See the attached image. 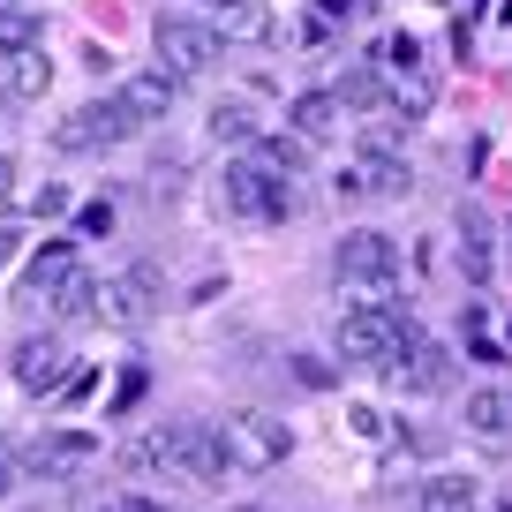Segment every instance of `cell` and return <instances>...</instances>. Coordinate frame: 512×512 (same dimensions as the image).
<instances>
[{
	"instance_id": "6da1fadb",
	"label": "cell",
	"mask_w": 512,
	"mask_h": 512,
	"mask_svg": "<svg viewBox=\"0 0 512 512\" xmlns=\"http://www.w3.org/2000/svg\"><path fill=\"white\" fill-rule=\"evenodd\" d=\"M407 339H415V309H400V302H347L332 324V354L362 362V369H384Z\"/></svg>"
},
{
	"instance_id": "7a4b0ae2",
	"label": "cell",
	"mask_w": 512,
	"mask_h": 512,
	"mask_svg": "<svg viewBox=\"0 0 512 512\" xmlns=\"http://www.w3.org/2000/svg\"><path fill=\"white\" fill-rule=\"evenodd\" d=\"M332 272L354 302H400V241L392 234H339Z\"/></svg>"
},
{
	"instance_id": "3957f363",
	"label": "cell",
	"mask_w": 512,
	"mask_h": 512,
	"mask_svg": "<svg viewBox=\"0 0 512 512\" xmlns=\"http://www.w3.org/2000/svg\"><path fill=\"white\" fill-rule=\"evenodd\" d=\"M219 445H226V460H234V475H272L294 452V430L279 415H264V407H234V415L219 422Z\"/></svg>"
},
{
	"instance_id": "277c9868",
	"label": "cell",
	"mask_w": 512,
	"mask_h": 512,
	"mask_svg": "<svg viewBox=\"0 0 512 512\" xmlns=\"http://www.w3.org/2000/svg\"><path fill=\"white\" fill-rule=\"evenodd\" d=\"M166 309V279H159V264H121V272L98 287V324H121V332H144L151 317Z\"/></svg>"
},
{
	"instance_id": "5b68a950",
	"label": "cell",
	"mask_w": 512,
	"mask_h": 512,
	"mask_svg": "<svg viewBox=\"0 0 512 512\" xmlns=\"http://www.w3.org/2000/svg\"><path fill=\"white\" fill-rule=\"evenodd\" d=\"M159 437H166V475L196 482V490H219V482L234 475L219 430H204V422H159Z\"/></svg>"
},
{
	"instance_id": "8992f818",
	"label": "cell",
	"mask_w": 512,
	"mask_h": 512,
	"mask_svg": "<svg viewBox=\"0 0 512 512\" xmlns=\"http://www.w3.org/2000/svg\"><path fill=\"white\" fill-rule=\"evenodd\" d=\"M339 204H369V196H407L415 189V166L400 159V144H354L347 174L332 181Z\"/></svg>"
},
{
	"instance_id": "52a82bcc",
	"label": "cell",
	"mask_w": 512,
	"mask_h": 512,
	"mask_svg": "<svg viewBox=\"0 0 512 512\" xmlns=\"http://www.w3.org/2000/svg\"><path fill=\"white\" fill-rule=\"evenodd\" d=\"M151 46H159V68H174V76L189 83V76H204V68L226 53V38L211 31L204 16H159L151 23Z\"/></svg>"
},
{
	"instance_id": "ba28073f",
	"label": "cell",
	"mask_w": 512,
	"mask_h": 512,
	"mask_svg": "<svg viewBox=\"0 0 512 512\" xmlns=\"http://www.w3.org/2000/svg\"><path fill=\"white\" fill-rule=\"evenodd\" d=\"M136 136V113L121 106V98H91V106L61 113L53 121V151H113Z\"/></svg>"
},
{
	"instance_id": "9c48e42d",
	"label": "cell",
	"mask_w": 512,
	"mask_h": 512,
	"mask_svg": "<svg viewBox=\"0 0 512 512\" xmlns=\"http://www.w3.org/2000/svg\"><path fill=\"white\" fill-rule=\"evenodd\" d=\"M219 204L234 211V219H249V226H272V219H287V211H294V189L264 181L249 166V151H241V159H226V174H219Z\"/></svg>"
},
{
	"instance_id": "30bf717a",
	"label": "cell",
	"mask_w": 512,
	"mask_h": 512,
	"mask_svg": "<svg viewBox=\"0 0 512 512\" xmlns=\"http://www.w3.org/2000/svg\"><path fill=\"white\" fill-rule=\"evenodd\" d=\"M98 452H106V445H98L91 430H53V437H38V445L16 460V475H46V482H68L76 467H91Z\"/></svg>"
},
{
	"instance_id": "8fae6325",
	"label": "cell",
	"mask_w": 512,
	"mask_h": 512,
	"mask_svg": "<svg viewBox=\"0 0 512 512\" xmlns=\"http://www.w3.org/2000/svg\"><path fill=\"white\" fill-rule=\"evenodd\" d=\"M113 98H121V106L136 113V128H144V121H166V113H174V98H181V76L151 61V68H136V76H128Z\"/></svg>"
},
{
	"instance_id": "7c38bea8",
	"label": "cell",
	"mask_w": 512,
	"mask_h": 512,
	"mask_svg": "<svg viewBox=\"0 0 512 512\" xmlns=\"http://www.w3.org/2000/svg\"><path fill=\"white\" fill-rule=\"evenodd\" d=\"M384 377L400 384V392H437V384L452 377V362H445V347H437V339H407L400 354H392V362H384Z\"/></svg>"
},
{
	"instance_id": "4fadbf2b",
	"label": "cell",
	"mask_w": 512,
	"mask_h": 512,
	"mask_svg": "<svg viewBox=\"0 0 512 512\" xmlns=\"http://www.w3.org/2000/svg\"><path fill=\"white\" fill-rule=\"evenodd\" d=\"M460 422H467V437H475V445L505 452V445H512V392H505V384H482V392H467Z\"/></svg>"
},
{
	"instance_id": "5bb4252c",
	"label": "cell",
	"mask_w": 512,
	"mask_h": 512,
	"mask_svg": "<svg viewBox=\"0 0 512 512\" xmlns=\"http://www.w3.org/2000/svg\"><path fill=\"white\" fill-rule=\"evenodd\" d=\"M204 23L226 46H264L272 38V8L264 0H204Z\"/></svg>"
},
{
	"instance_id": "9a60e30c",
	"label": "cell",
	"mask_w": 512,
	"mask_h": 512,
	"mask_svg": "<svg viewBox=\"0 0 512 512\" xmlns=\"http://www.w3.org/2000/svg\"><path fill=\"white\" fill-rule=\"evenodd\" d=\"M249 166H256L264 181H279V189H294V181L309 174V144L294 136V128H287V136H256V144H249Z\"/></svg>"
},
{
	"instance_id": "2e32d148",
	"label": "cell",
	"mask_w": 512,
	"mask_h": 512,
	"mask_svg": "<svg viewBox=\"0 0 512 512\" xmlns=\"http://www.w3.org/2000/svg\"><path fill=\"white\" fill-rule=\"evenodd\" d=\"M287 128L302 136V144H339V128H347V106H339L332 91H302L287 106Z\"/></svg>"
},
{
	"instance_id": "e0dca14e",
	"label": "cell",
	"mask_w": 512,
	"mask_h": 512,
	"mask_svg": "<svg viewBox=\"0 0 512 512\" xmlns=\"http://www.w3.org/2000/svg\"><path fill=\"white\" fill-rule=\"evenodd\" d=\"M16 384L23 392H61L68 384V347L61 339H23L16 347Z\"/></svg>"
},
{
	"instance_id": "ac0fdd59",
	"label": "cell",
	"mask_w": 512,
	"mask_h": 512,
	"mask_svg": "<svg viewBox=\"0 0 512 512\" xmlns=\"http://www.w3.org/2000/svg\"><path fill=\"white\" fill-rule=\"evenodd\" d=\"M422 512H482V490L467 467H437V475H422Z\"/></svg>"
},
{
	"instance_id": "d6986e66",
	"label": "cell",
	"mask_w": 512,
	"mask_h": 512,
	"mask_svg": "<svg viewBox=\"0 0 512 512\" xmlns=\"http://www.w3.org/2000/svg\"><path fill=\"white\" fill-rule=\"evenodd\" d=\"M68 272H76V234H68V241H46V249L31 256V272H23V302H38V309H46V294L61 287Z\"/></svg>"
},
{
	"instance_id": "ffe728a7",
	"label": "cell",
	"mask_w": 512,
	"mask_h": 512,
	"mask_svg": "<svg viewBox=\"0 0 512 512\" xmlns=\"http://www.w3.org/2000/svg\"><path fill=\"white\" fill-rule=\"evenodd\" d=\"M98 287H106V279H91L76 264V272L61 279V287L46 294V309H53V324H98Z\"/></svg>"
},
{
	"instance_id": "44dd1931",
	"label": "cell",
	"mask_w": 512,
	"mask_h": 512,
	"mask_svg": "<svg viewBox=\"0 0 512 512\" xmlns=\"http://www.w3.org/2000/svg\"><path fill=\"white\" fill-rule=\"evenodd\" d=\"M46 83H53L46 46H31V53H0V98H46Z\"/></svg>"
},
{
	"instance_id": "7402d4cb",
	"label": "cell",
	"mask_w": 512,
	"mask_h": 512,
	"mask_svg": "<svg viewBox=\"0 0 512 512\" xmlns=\"http://www.w3.org/2000/svg\"><path fill=\"white\" fill-rule=\"evenodd\" d=\"M256 136H264V121H256L249 98H219V106H211V144H241L249 151Z\"/></svg>"
},
{
	"instance_id": "603a6c76",
	"label": "cell",
	"mask_w": 512,
	"mask_h": 512,
	"mask_svg": "<svg viewBox=\"0 0 512 512\" xmlns=\"http://www.w3.org/2000/svg\"><path fill=\"white\" fill-rule=\"evenodd\" d=\"M31 46H46V23L23 0H0V53H31Z\"/></svg>"
},
{
	"instance_id": "cb8c5ba5",
	"label": "cell",
	"mask_w": 512,
	"mask_h": 512,
	"mask_svg": "<svg viewBox=\"0 0 512 512\" xmlns=\"http://www.w3.org/2000/svg\"><path fill=\"white\" fill-rule=\"evenodd\" d=\"M121 467H128V475H159V467H166V437H159V430H144L136 445L121 452Z\"/></svg>"
},
{
	"instance_id": "d4e9b609",
	"label": "cell",
	"mask_w": 512,
	"mask_h": 512,
	"mask_svg": "<svg viewBox=\"0 0 512 512\" xmlns=\"http://www.w3.org/2000/svg\"><path fill=\"white\" fill-rule=\"evenodd\" d=\"M68 234H76V241H91V234H113V204H83Z\"/></svg>"
},
{
	"instance_id": "484cf974",
	"label": "cell",
	"mask_w": 512,
	"mask_h": 512,
	"mask_svg": "<svg viewBox=\"0 0 512 512\" xmlns=\"http://www.w3.org/2000/svg\"><path fill=\"white\" fill-rule=\"evenodd\" d=\"M31 211H38V219H61V211H68V189H61V181H46V189L31 196Z\"/></svg>"
},
{
	"instance_id": "4316f807",
	"label": "cell",
	"mask_w": 512,
	"mask_h": 512,
	"mask_svg": "<svg viewBox=\"0 0 512 512\" xmlns=\"http://www.w3.org/2000/svg\"><path fill=\"white\" fill-rule=\"evenodd\" d=\"M98 512H166V505H151V497H113V505H98Z\"/></svg>"
},
{
	"instance_id": "83f0119b",
	"label": "cell",
	"mask_w": 512,
	"mask_h": 512,
	"mask_svg": "<svg viewBox=\"0 0 512 512\" xmlns=\"http://www.w3.org/2000/svg\"><path fill=\"white\" fill-rule=\"evenodd\" d=\"M8 196H16V159L0 151V204H8Z\"/></svg>"
},
{
	"instance_id": "f1b7e54d",
	"label": "cell",
	"mask_w": 512,
	"mask_h": 512,
	"mask_svg": "<svg viewBox=\"0 0 512 512\" xmlns=\"http://www.w3.org/2000/svg\"><path fill=\"white\" fill-rule=\"evenodd\" d=\"M23 249V234H16V226H0V272H8V256H16Z\"/></svg>"
},
{
	"instance_id": "f546056e",
	"label": "cell",
	"mask_w": 512,
	"mask_h": 512,
	"mask_svg": "<svg viewBox=\"0 0 512 512\" xmlns=\"http://www.w3.org/2000/svg\"><path fill=\"white\" fill-rule=\"evenodd\" d=\"M497 512H512V490H505V505H497Z\"/></svg>"
}]
</instances>
